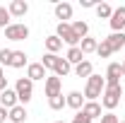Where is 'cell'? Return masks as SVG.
Segmentation results:
<instances>
[{
    "label": "cell",
    "instance_id": "obj_19",
    "mask_svg": "<svg viewBox=\"0 0 125 123\" xmlns=\"http://www.w3.org/2000/svg\"><path fill=\"white\" fill-rule=\"evenodd\" d=\"M75 75H77V77H87V80H89V77L94 75V65H92V61H87V58H84L79 65H75Z\"/></svg>",
    "mask_w": 125,
    "mask_h": 123
},
{
    "label": "cell",
    "instance_id": "obj_35",
    "mask_svg": "<svg viewBox=\"0 0 125 123\" xmlns=\"http://www.w3.org/2000/svg\"><path fill=\"white\" fill-rule=\"evenodd\" d=\"M2 77H5V70H2V65H0V80H2Z\"/></svg>",
    "mask_w": 125,
    "mask_h": 123
},
{
    "label": "cell",
    "instance_id": "obj_38",
    "mask_svg": "<svg viewBox=\"0 0 125 123\" xmlns=\"http://www.w3.org/2000/svg\"><path fill=\"white\" fill-rule=\"evenodd\" d=\"M55 123H65V121H55Z\"/></svg>",
    "mask_w": 125,
    "mask_h": 123
},
{
    "label": "cell",
    "instance_id": "obj_37",
    "mask_svg": "<svg viewBox=\"0 0 125 123\" xmlns=\"http://www.w3.org/2000/svg\"><path fill=\"white\" fill-rule=\"evenodd\" d=\"M123 104H125V92H123Z\"/></svg>",
    "mask_w": 125,
    "mask_h": 123
},
{
    "label": "cell",
    "instance_id": "obj_15",
    "mask_svg": "<svg viewBox=\"0 0 125 123\" xmlns=\"http://www.w3.org/2000/svg\"><path fill=\"white\" fill-rule=\"evenodd\" d=\"M65 101H67V106L70 109H75V111H82V106H84V94L82 92H70L67 97H65Z\"/></svg>",
    "mask_w": 125,
    "mask_h": 123
},
{
    "label": "cell",
    "instance_id": "obj_25",
    "mask_svg": "<svg viewBox=\"0 0 125 123\" xmlns=\"http://www.w3.org/2000/svg\"><path fill=\"white\" fill-rule=\"evenodd\" d=\"M48 106L53 109V111H60V109L67 106V101H65V97H62V94H58V97H51V99H48Z\"/></svg>",
    "mask_w": 125,
    "mask_h": 123
},
{
    "label": "cell",
    "instance_id": "obj_6",
    "mask_svg": "<svg viewBox=\"0 0 125 123\" xmlns=\"http://www.w3.org/2000/svg\"><path fill=\"white\" fill-rule=\"evenodd\" d=\"M43 92H46V97L51 99V97H58V94H62V80L58 75H48L46 82H43Z\"/></svg>",
    "mask_w": 125,
    "mask_h": 123
},
{
    "label": "cell",
    "instance_id": "obj_36",
    "mask_svg": "<svg viewBox=\"0 0 125 123\" xmlns=\"http://www.w3.org/2000/svg\"><path fill=\"white\" fill-rule=\"evenodd\" d=\"M120 68H123V77H125V61H123V63H120Z\"/></svg>",
    "mask_w": 125,
    "mask_h": 123
},
{
    "label": "cell",
    "instance_id": "obj_7",
    "mask_svg": "<svg viewBox=\"0 0 125 123\" xmlns=\"http://www.w3.org/2000/svg\"><path fill=\"white\" fill-rule=\"evenodd\" d=\"M27 77H29L31 82H39V80H43V82H46L48 70L41 65V63H29V65H27Z\"/></svg>",
    "mask_w": 125,
    "mask_h": 123
},
{
    "label": "cell",
    "instance_id": "obj_24",
    "mask_svg": "<svg viewBox=\"0 0 125 123\" xmlns=\"http://www.w3.org/2000/svg\"><path fill=\"white\" fill-rule=\"evenodd\" d=\"M96 15H99V19H111V15H113V7H111L108 2H99L96 7Z\"/></svg>",
    "mask_w": 125,
    "mask_h": 123
},
{
    "label": "cell",
    "instance_id": "obj_18",
    "mask_svg": "<svg viewBox=\"0 0 125 123\" xmlns=\"http://www.w3.org/2000/svg\"><path fill=\"white\" fill-rule=\"evenodd\" d=\"M65 61L70 63V65H79V63L84 61V53H82V48H79V46L67 48V53H65Z\"/></svg>",
    "mask_w": 125,
    "mask_h": 123
},
{
    "label": "cell",
    "instance_id": "obj_3",
    "mask_svg": "<svg viewBox=\"0 0 125 123\" xmlns=\"http://www.w3.org/2000/svg\"><path fill=\"white\" fill-rule=\"evenodd\" d=\"M55 36L60 39L62 44H67L70 48H72V46H79V41H82L77 34L72 31V24H70V22H58V27H55Z\"/></svg>",
    "mask_w": 125,
    "mask_h": 123
},
{
    "label": "cell",
    "instance_id": "obj_1",
    "mask_svg": "<svg viewBox=\"0 0 125 123\" xmlns=\"http://www.w3.org/2000/svg\"><path fill=\"white\" fill-rule=\"evenodd\" d=\"M104 89H106V77L92 75L87 80V85H84V99H87V101H96V99L104 94Z\"/></svg>",
    "mask_w": 125,
    "mask_h": 123
},
{
    "label": "cell",
    "instance_id": "obj_26",
    "mask_svg": "<svg viewBox=\"0 0 125 123\" xmlns=\"http://www.w3.org/2000/svg\"><path fill=\"white\" fill-rule=\"evenodd\" d=\"M96 56H99V58H111V56H113V51H111L106 39H101V44H99V48H96Z\"/></svg>",
    "mask_w": 125,
    "mask_h": 123
},
{
    "label": "cell",
    "instance_id": "obj_34",
    "mask_svg": "<svg viewBox=\"0 0 125 123\" xmlns=\"http://www.w3.org/2000/svg\"><path fill=\"white\" fill-rule=\"evenodd\" d=\"M5 89H7V77H2V80H0V92H5Z\"/></svg>",
    "mask_w": 125,
    "mask_h": 123
},
{
    "label": "cell",
    "instance_id": "obj_28",
    "mask_svg": "<svg viewBox=\"0 0 125 123\" xmlns=\"http://www.w3.org/2000/svg\"><path fill=\"white\" fill-rule=\"evenodd\" d=\"M55 58H58L55 53H46V56L41 58V65H43L46 70H53V65H55Z\"/></svg>",
    "mask_w": 125,
    "mask_h": 123
},
{
    "label": "cell",
    "instance_id": "obj_14",
    "mask_svg": "<svg viewBox=\"0 0 125 123\" xmlns=\"http://www.w3.org/2000/svg\"><path fill=\"white\" fill-rule=\"evenodd\" d=\"M106 41H108V46H111L113 53H115V51H120V48H125V31H113Z\"/></svg>",
    "mask_w": 125,
    "mask_h": 123
},
{
    "label": "cell",
    "instance_id": "obj_12",
    "mask_svg": "<svg viewBox=\"0 0 125 123\" xmlns=\"http://www.w3.org/2000/svg\"><path fill=\"white\" fill-rule=\"evenodd\" d=\"M82 113H84L89 121H94V118H101V116H104V113H101V104H99V101H84Z\"/></svg>",
    "mask_w": 125,
    "mask_h": 123
},
{
    "label": "cell",
    "instance_id": "obj_13",
    "mask_svg": "<svg viewBox=\"0 0 125 123\" xmlns=\"http://www.w3.org/2000/svg\"><path fill=\"white\" fill-rule=\"evenodd\" d=\"M53 12H55V17L60 22H67V19H72V5L70 2H55Z\"/></svg>",
    "mask_w": 125,
    "mask_h": 123
},
{
    "label": "cell",
    "instance_id": "obj_11",
    "mask_svg": "<svg viewBox=\"0 0 125 123\" xmlns=\"http://www.w3.org/2000/svg\"><path fill=\"white\" fill-rule=\"evenodd\" d=\"M7 12H10V17H24L29 12V2H24V0H12V2L7 5Z\"/></svg>",
    "mask_w": 125,
    "mask_h": 123
},
{
    "label": "cell",
    "instance_id": "obj_27",
    "mask_svg": "<svg viewBox=\"0 0 125 123\" xmlns=\"http://www.w3.org/2000/svg\"><path fill=\"white\" fill-rule=\"evenodd\" d=\"M10 19H12V17H10V12H7V7H5V5H0V27H2V29H7V27L12 24Z\"/></svg>",
    "mask_w": 125,
    "mask_h": 123
},
{
    "label": "cell",
    "instance_id": "obj_31",
    "mask_svg": "<svg viewBox=\"0 0 125 123\" xmlns=\"http://www.w3.org/2000/svg\"><path fill=\"white\" fill-rule=\"evenodd\" d=\"M72 123H92V121H89V118H87V116H84L82 111H77V113L72 116Z\"/></svg>",
    "mask_w": 125,
    "mask_h": 123
},
{
    "label": "cell",
    "instance_id": "obj_17",
    "mask_svg": "<svg viewBox=\"0 0 125 123\" xmlns=\"http://www.w3.org/2000/svg\"><path fill=\"white\" fill-rule=\"evenodd\" d=\"M70 70H72V65L65 61V58L58 56V58H55V65H53V75H58V77L62 80L65 75H70Z\"/></svg>",
    "mask_w": 125,
    "mask_h": 123
},
{
    "label": "cell",
    "instance_id": "obj_20",
    "mask_svg": "<svg viewBox=\"0 0 125 123\" xmlns=\"http://www.w3.org/2000/svg\"><path fill=\"white\" fill-rule=\"evenodd\" d=\"M79 48H82V53H84V56H87V53H96L99 41H96L94 36H87V39H82V41H79Z\"/></svg>",
    "mask_w": 125,
    "mask_h": 123
},
{
    "label": "cell",
    "instance_id": "obj_16",
    "mask_svg": "<svg viewBox=\"0 0 125 123\" xmlns=\"http://www.w3.org/2000/svg\"><path fill=\"white\" fill-rule=\"evenodd\" d=\"M27 116H29V113H27V109L22 106V104H17L15 109L7 111V118H10L12 123H24V121H27Z\"/></svg>",
    "mask_w": 125,
    "mask_h": 123
},
{
    "label": "cell",
    "instance_id": "obj_32",
    "mask_svg": "<svg viewBox=\"0 0 125 123\" xmlns=\"http://www.w3.org/2000/svg\"><path fill=\"white\" fill-rule=\"evenodd\" d=\"M79 5H82V7H96L99 2H94V0H79Z\"/></svg>",
    "mask_w": 125,
    "mask_h": 123
},
{
    "label": "cell",
    "instance_id": "obj_5",
    "mask_svg": "<svg viewBox=\"0 0 125 123\" xmlns=\"http://www.w3.org/2000/svg\"><path fill=\"white\" fill-rule=\"evenodd\" d=\"M5 39H10V41H24V39H29V27L24 22H12L5 29Z\"/></svg>",
    "mask_w": 125,
    "mask_h": 123
},
{
    "label": "cell",
    "instance_id": "obj_8",
    "mask_svg": "<svg viewBox=\"0 0 125 123\" xmlns=\"http://www.w3.org/2000/svg\"><path fill=\"white\" fill-rule=\"evenodd\" d=\"M108 24H111V29H113V31H123L125 29V5H120V7L113 10Z\"/></svg>",
    "mask_w": 125,
    "mask_h": 123
},
{
    "label": "cell",
    "instance_id": "obj_22",
    "mask_svg": "<svg viewBox=\"0 0 125 123\" xmlns=\"http://www.w3.org/2000/svg\"><path fill=\"white\" fill-rule=\"evenodd\" d=\"M72 31L77 34L79 39H87V36H89V24H87L84 19H77V22H72Z\"/></svg>",
    "mask_w": 125,
    "mask_h": 123
},
{
    "label": "cell",
    "instance_id": "obj_2",
    "mask_svg": "<svg viewBox=\"0 0 125 123\" xmlns=\"http://www.w3.org/2000/svg\"><path fill=\"white\" fill-rule=\"evenodd\" d=\"M123 87L120 85H106V89H104V94H101V106L108 109V111H113V109L120 104V99H123Z\"/></svg>",
    "mask_w": 125,
    "mask_h": 123
},
{
    "label": "cell",
    "instance_id": "obj_23",
    "mask_svg": "<svg viewBox=\"0 0 125 123\" xmlns=\"http://www.w3.org/2000/svg\"><path fill=\"white\" fill-rule=\"evenodd\" d=\"M24 65H29V63H27V53H24V51H12V63H10V68H24Z\"/></svg>",
    "mask_w": 125,
    "mask_h": 123
},
{
    "label": "cell",
    "instance_id": "obj_30",
    "mask_svg": "<svg viewBox=\"0 0 125 123\" xmlns=\"http://www.w3.org/2000/svg\"><path fill=\"white\" fill-rule=\"evenodd\" d=\"M101 123H120V118H118L113 111H106V113L101 116Z\"/></svg>",
    "mask_w": 125,
    "mask_h": 123
},
{
    "label": "cell",
    "instance_id": "obj_33",
    "mask_svg": "<svg viewBox=\"0 0 125 123\" xmlns=\"http://www.w3.org/2000/svg\"><path fill=\"white\" fill-rule=\"evenodd\" d=\"M5 118H7V109L0 106V123H5Z\"/></svg>",
    "mask_w": 125,
    "mask_h": 123
},
{
    "label": "cell",
    "instance_id": "obj_29",
    "mask_svg": "<svg viewBox=\"0 0 125 123\" xmlns=\"http://www.w3.org/2000/svg\"><path fill=\"white\" fill-rule=\"evenodd\" d=\"M12 63V51L10 48H0V65H10Z\"/></svg>",
    "mask_w": 125,
    "mask_h": 123
},
{
    "label": "cell",
    "instance_id": "obj_39",
    "mask_svg": "<svg viewBox=\"0 0 125 123\" xmlns=\"http://www.w3.org/2000/svg\"><path fill=\"white\" fill-rule=\"evenodd\" d=\"M120 123H125V121H120Z\"/></svg>",
    "mask_w": 125,
    "mask_h": 123
},
{
    "label": "cell",
    "instance_id": "obj_9",
    "mask_svg": "<svg viewBox=\"0 0 125 123\" xmlns=\"http://www.w3.org/2000/svg\"><path fill=\"white\" fill-rule=\"evenodd\" d=\"M120 77H123L120 63H111L106 68V85H120Z\"/></svg>",
    "mask_w": 125,
    "mask_h": 123
},
{
    "label": "cell",
    "instance_id": "obj_4",
    "mask_svg": "<svg viewBox=\"0 0 125 123\" xmlns=\"http://www.w3.org/2000/svg\"><path fill=\"white\" fill-rule=\"evenodd\" d=\"M15 92H17L19 104L27 106V104L31 101V97H34V82H31L29 77H19V80L15 82Z\"/></svg>",
    "mask_w": 125,
    "mask_h": 123
},
{
    "label": "cell",
    "instance_id": "obj_10",
    "mask_svg": "<svg viewBox=\"0 0 125 123\" xmlns=\"http://www.w3.org/2000/svg\"><path fill=\"white\" fill-rule=\"evenodd\" d=\"M17 104H19V99H17V92H15V89L7 87L5 92H0V106H2V109L10 111V109H15Z\"/></svg>",
    "mask_w": 125,
    "mask_h": 123
},
{
    "label": "cell",
    "instance_id": "obj_21",
    "mask_svg": "<svg viewBox=\"0 0 125 123\" xmlns=\"http://www.w3.org/2000/svg\"><path fill=\"white\" fill-rule=\"evenodd\" d=\"M43 44H46V51H48V53H55V56H58V51L62 48V41L55 36V34L46 36V41H43Z\"/></svg>",
    "mask_w": 125,
    "mask_h": 123
}]
</instances>
